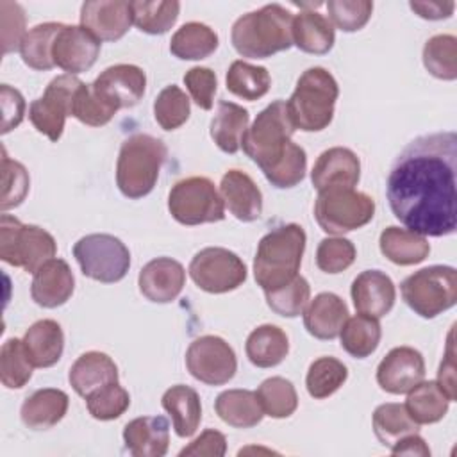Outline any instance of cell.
<instances>
[{
	"label": "cell",
	"instance_id": "obj_1",
	"mask_svg": "<svg viewBox=\"0 0 457 457\" xmlns=\"http://www.w3.org/2000/svg\"><path fill=\"white\" fill-rule=\"evenodd\" d=\"M457 134L414 137L391 164L386 196L395 218L421 236H450L457 227Z\"/></svg>",
	"mask_w": 457,
	"mask_h": 457
},
{
	"label": "cell",
	"instance_id": "obj_2",
	"mask_svg": "<svg viewBox=\"0 0 457 457\" xmlns=\"http://www.w3.org/2000/svg\"><path fill=\"white\" fill-rule=\"evenodd\" d=\"M293 16L280 4H268L239 16L230 30L234 50L241 57L266 59L289 50Z\"/></svg>",
	"mask_w": 457,
	"mask_h": 457
},
{
	"label": "cell",
	"instance_id": "obj_3",
	"mask_svg": "<svg viewBox=\"0 0 457 457\" xmlns=\"http://www.w3.org/2000/svg\"><path fill=\"white\" fill-rule=\"evenodd\" d=\"M307 236L298 223H286L261 237L253 257V277L266 291L289 284L300 270Z\"/></svg>",
	"mask_w": 457,
	"mask_h": 457
},
{
	"label": "cell",
	"instance_id": "obj_4",
	"mask_svg": "<svg viewBox=\"0 0 457 457\" xmlns=\"http://www.w3.org/2000/svg\"><path fill=\"white\" fill-rule=\"evenodd\" d=\"M339 86L334 75L321 68H307L296 80V87L286 109L295 129L303 132H320L327 129L334 118Z\"/></svg>",
	"mask_w": 457,
	"mask_h": 457
},
{
	"label": "cell",
	"instance_id": "obj_5",
	"mask_svg": "<svg viewBox=\"0 0 457 457\" xmlns=\"http://www.w3.org/2000/svg\"><path fill=\"white\" fill-rule=\"evenodd\" d=\"M168 157L166 145L150 134H132L120 148L116 161V186L123 196L137 200L146 196Z\"/></svg>",
	"mask_w": 457,
	"mask_h": 457
},
{
	"label": "cell",
	"instance_id": "obj_6",
	"mask_svg": "<svg viewBox=\"0 0 457 457\" xmlns=\"http://www.w3.org/2000/svg\"><path fill=\"white\" fill-rule=\"evenodd\" d=\"M295 130L286 102L275 100L266 105L257 114L252 127L246 129L241 141L243 152L266 173L284 157Z\"/></svg>",
	"mask_w": 457,
	"mask_h": 457
},
{
	"label": "cell",
	"instance_id": "obj_7",
	"mask_svg": "<svg viewBox=\"0 0 457 457\" xmlns=\"http://www.w3.org/2000/svg\"><path fill=\"white\" fill-rule=\"evenodd\" d=\"M400 291L411 311L432 320L457 303V271L443 264L421 268L400 284Z\"/></svg>",
	"mask_w": 457,
	"mask_h": 457
},
{
	"label": "cell",
	"instance_id": "obj_8",
	"mask_svg": "<svg viewBox=\"0 0 457 457\" xmlns=\"http://www.w3.org/2000/svg\"><path fill=\"white\" fill-rule=\"evenodd\" d=\"M55 253L57 243L48 230L37 225H23L11 214L0 216V259L4 262L36 273Z\"/></svg>",
	"mask_w": 457,
	"mask_h": 457
},
{
	"label": "cell",
	"instance_id": "obj_9",
	"mask_svg": "<svg viewBox=\"0 0 457 457\" xmlns=\"http://www.w3.org/2000/svg\"><path fill=\"white\" fill-rule=\"evenodd\" d=\"M375 216V200L353 187H330L318 191L314 218L323 232L343 236L368 225Z\"/></svg>",
	"mask_w": 457,
	"mask_h": 457
},
{
	"label": "cell",
	"instance_id": "obj_10",
	"mask_svg": "<svg viewBox=\"0 0 457 457\" xmlns=\"http://www.w3.org/2000/svg\"><path fill=\"white\" fill-rule=\"evenodd\" d=\"M168 211L180 225L214 223L225 218V204L214 182L207 177L179 180L168 195Z\"/></svg>",
	"mask_w": 457,
	"mask_h": 457
},
{
	"label": "cell",
	"instance_id": "obj_11",
	"mask_svg": "<svg viewBox=\"0 0 457 457\" xmlns=\"http://www.w3.org/2000/svg\"><path fill=\"white\" fill-rule=\"evenodd\" d=\"M73 257L82 273L102 284L120 282L130 268V252L112 234H87L73 245Z\"/></svg>",
	"mask_w": 457,
	"mask_h": 457
},
{
	"label": "cell",
	"instance_id": "obj_12",
	"mask_svg": "<svg viewBox=\"0 0 457 457\" xmlns=\"http://www.w3.org/2000/svg\"><path fill=\"white\" fill-rule=\"evenodd\" d=\"M187 271L198 289L212 295L237 289L248 273L243 259L223 246H207L196 252Z\"/></svg>",
	"mask_w": 457,
	"mask_h": 457
},
{
	"label": "cell",
	"instance_id": "obj_13",
	"mask_svg": "<svg viewBox=\"0 0 457 457\" xmlns=\"http://www.w3.org/2000/svg\"><path fill=\"white\" fill-rule=\"evenodd\" d=\"M186 368L207 386H223L234 378L237 359L234 348L220 336H200L186 350Z\"/></svg>",
	"mask_w": 457,
	"mask_h": 457
},
{
	"label": "cell",
	"instance_id": "obj_14",
	"mask_svg": "<svg viewBox=\"0 0 457 457\" xmlns=\"http://www.w3.org/2000/svg\"><path fill=\"white\" fill-rule=\"evenodd\" d=\"M80 82L75 75H59L48 82L45 93L29 107V120L34 129L54 143L61 139L64 121L71 116V100Z\"/></svg>",
	"mask_w": 457,
	"mask_h": 457
},
{
	"label": "cell",
	"instance_id": "obj_15",
	"mask_svg": "<svg viewBox=\"0 0 457 457\" xmlns=\"http://www.w3.org/2000/svg\"><path fill=\"white\" fill-rule=\"evenodd\" d=\"M91 86L107 105L118 111L139 104L146 89V75L136 64H114L105 68Z\"/></svg>",
	"mask_w": 457,
	"mask_h": 457
},
{
	"label": "cell",
	"instance_id": "obj_16",
	"mask_svg": "<svg viewBox=\"0 0 457 457\" xmlns=\"http://www.w3.org/2000/svg\"><path fill=\"white\" fill-rule=\"evenodd\" d=\"M100 41L80 25H62L54 46V64L64 70L68 75L87 71L98 59Z\"/></svg>",
	"mask_w": 457,
	"mask_h": 457
},
{
	"label": "cell",
	"instance_id": "obj_17",
	"mask_svg": "<svg viewBox=\"0 0 457 457\" xmlns=\"http://www.w3.org/2000/svg\"><path fill=\"white\" fill-rule=\"evenodd\" d=\"M425 378V359L412 346H396L377 366L378 386L391 395L409 393Z\"/></svg>",
	"mask_w": 457,
	"mask_h": 457
},
{
	"label": "cell",
	"instance_id": "obj_18",
	"mask_svg": "<svg viewBox=\"0 0 457 457\" xmlns=\"http://www.w3.org/2000/svg\"><path fill=\"white\" fill-rule=\"evenodd\" d=\"M132 25L130 2L89 0L80 7V27L89 30L100 43L121 39Z\"/></svg>",
	"mask_w": 457,
	"mask_h": 457
},
{
	"label": "cell",
	"instance_id": "obj_19",
	"mask_svg": "<svg viewBox=\"0 0 457 457\" xmlns=\"http://www.w3.org/2000/svg\"><path fill=\"white\" fill-rule=\"evenodd\" d=\"M184 284L186 270L171 257H155L148 261L137 277L141 295L154 303H170L177 300Z\"/></svg>",
	"mask_w": 457,
	"mask_h": 457
},
{
	"label": "cell",
	"instance_id": "obj_20",
	"mask_svg": "<svg viewBox=\"0 0 457 457\" xmlns=\"http://www.w3.org/2000/svg\"><path fill=\"white\" fill-rule=\"evenodd\" d=\"M350 295L359 314L377 320L389 314L396 300V289L391 277L380 270L361 271L352 282Z\"/></svg>",
	"mask_w": 457,
	"mask_h": 457
},
{
	"label": "cell",
	"instance_id": "obj_21",
	"mask_svg": "<svg viewBox=\"0 0 457 457\" xmlns=\"http://www.w3.org/2000/svg\"><path fill=\"white\" fill-rule=\"evenodd\" d=\"M361 179V161L357 154L345 146H332L316 159L311 182L318 191L330 187H353Z\"/></svg>",
	"mask_w": 457,
	"mask_h": 457
},
{
	"label": "cell",
	"instance_id": "obj_22",
	"mask_svg": "<svg viewBox=\"0 0 457 457\" xmlns=\"http://www.w3.org/2000/svg\"><path fill=\"white\" fill-rule=\"evenodd\" d=\"M75 289V277L70 264L64 259L54 257L36 270L30 296L45 309H55L64 305Z\"/></svg>",
	"mask_w": 457,
	"mask_h": 457
},
{
	"label": "cell",
	"instance_id": "obj_23",
	"mask_svg": "<svg viewBox=\"0 0 457 457\" xmlns=\"http://www.w3.org/2000/svg\"><path fill=\"white\" fill-rule=\"evenodd\" d=\"M220 195L230 214L250 223L262 214V193L253 179L241 170H228L220 182Z\"/></svg>",
	"mask_w": 457,
	"mask_h": 457
},
{
	"label": "cell",
	"instance_id": "obj_24",
	"mask_svg": "<svg viewBox=\"0 0 457 457\" xmlns=\"http://www.w3.org/2000/svg\"><path fill=\"white\" fill-rule=\"evenodd\" d=\"M123 443L134 457H162L170 446V423L164 416H141L123 428Z\"/></svg>",
	"mask_w": 457,
	"mask_h": 457
},
{
	"label": "cell",
	"instance_id": "obj_25",
	"mask_svg": "<svg viewBox=\"0 0 457 457\" xmlns=\"http://www.w3.org/2000/svg\"><path fill=\"white\" fill-rule=\"evenodd\" d=\"M346 320L348 305L336 293H320L303 309V327L316 339H336Z\"/></svg>",
	"mask_w": 457,
	"mask_h": 457
},
{
	"label": "cell",
	"instance_id": "obj_26",
	"mask_svg": "<svg viewBox=\"0 0 457 457\" xmlns=\"http://www.w3.org/2000/svg\"><path fill=\"white\" fill-rule=\"evenodd\" d=\"M68 380L73 391L87 398L96 389L118 382V366L104 352H86L71 364L68 371Z\"/></svg>",
	"mask_w": 457,
	"mask_h": 457
},
{
	"label": "cell",
	"instance_id": "obj_27",
	"mask_svg": "<svg viewBox=\"0 0 457 457\" xmlns=\"http://www.w3.org/2000/svg\"><path fill=\"white\" fill-rule=\"evenodd\" d=\"M68 405L70 398L62 389L43 387L23 400L20 416L27 428L48 430L64 418Z\"/></svg>",
	"mask_w": 457,
	"mask_h": 457
},
{
	"label": "cell",
	"instance_id": "obj_28",
	"mask_svg": "<svg viewBox=\"0 0 457 457\" xmlns=\"http://www.w3.org/2000/svg\"><path fill=\"white\" fill-rule=\"evenodd\" d=\"M23 346L34 368H50L62 355L64 332L55 320H39L27 328Z\"/></svg>",
	"mask_w": 457,
	"mask_h": 457
},
{
	"label": "cell",
	"instance_id": "obj_29",
	"mask_svg": "<svg viewBox=\"0 0 457 457\" xmlns=\"http://www.w3.org/2000/svg\"><path fill=\"white\" fill-rule=\"evenodd\" d=\"M291 36L293 45H296L302 52L314 55L330 52L336 41L334 25L318 11H300L296 16H293Z\"/></svg>",
	"mask_w": 457,
	"mask_h": 457
},
{
	"label": "cell",
	"instance_id": "obj_30",
	"mask_svg": "<svg viewBox=\"0 0 457 457\" xmlns=\"http://www.w3.org/2000/svg\"><path fill=\"white\" fill-rule=\"evenodd\" d=\"M162 409L170 414L175 434L179 437H191L202 421V403L198 393L186 386L177 384L164 391Z\"/></svg>",
	"mask_w": 457,
	"mask_h": 457
},
{
	"label": "cell",
	"instance_id": "obj_31",
	"mask_svg": "<svg viewBox=\"0 0 457 457\" xmlns=\"http://www.w3.org/2000/svg\"><path fill=\"white\" fill-rule=\"evenodd\" d=\"M378 246L382 255L398 266L420 264L430 253V245L425 236L395 225L382 230Z\"/></svg>",
	"mask_w": 457,
	"mask_h": 457
},
{
	"label": "cell",
	"instance_id": "obj_32",
	"mask_svg": "<svg viewBox=\"0 0 457 457\" xmlns=\"http://www.w3.org/2000/svg\"><path fill=\"white\" fill-rule=\"evenodd\" d=\"M245 352L253 366L273 368L287 357L289 339L280 327L264 323L248 334Z\"/></svg>",
	"mask_w": 457,
	"mask_h": 457
},
{
	"label": "cell",
	"instance_id": "obj_33",
	"mask_svg": "<svg viewBox=\"0 0 457 457\" xmlns=\"http://www.w3.org/2000/svg\"><path fill=\"white\" fill-rule=\"evenodd\" d=\"M214 411L220 420L234 428H252L264 418L255 391L227 389L216 396Z\"/></svg>",
	"mask_w": 457,
	"mask_h": 457
},
{
	"label": "cell",
	"instance_id": "obj_34",
	"mask_svg": "<svg viewBox=\"0 0 457 457\" xmlns=\"http://www.w3.org/2000/svg\"><path fill=\"white\" fill-rule=\"evenodd\" d=\"M248 120L250 114L245 107L221 100L211 121V137L216 146L225 154H236L241 148L243 136L248 129Z\"/></svg>",
	"mask_w": 457,
	"mask_h": 457
},
{
	"label": "cell",
	"instance_id": "obj_35",
	"mask_svg": "<svg viewBox=\"0 0 457 457\" xmlns=\"http://www.w3.org/2000/svg\"><path fill=\"white\" fill-rule=\"evenodd\" d=\"M218 34L205 23L187 21L171 36L170 52L182 61H200L214 54Z\"/></svg>",
	"mask_w": 457,
	"mask_h": 457
},
{
	"label": "cell",
	"instance_id": "obj_36",
	"mask_svg": "<svg viewBox=\"0 0 457 457\" xmlns=\"http://www.w3.org/2000/svg\"><path fill=\"white\" fill-rule=\"evenodd\" d=\"M448 405L450 398L437 386L436 380H421L407 393L405 400V409L418 425H430L441 421L448 412Z\"/></svg>",
	"mask_w": 457,
	"mask_h": 457
},
{
	"label": "cell",
	"instance_id": "obj_37",
	"mask_svg": "<svg viewBox=\"0 0 457 457\" xmlns=\"http://www.w3.org/2000/svg\"><path fill=\"white\" fill-rule=\"evenodd\" d=\"M380 337L382 328L378 320L366 314H355L348 318L339 332L341 348L355 359L370 357L377 350Z\"/></svg>",
	"mask_w": 457,
	"mask_h": 457
},
{
	"label": "cell",
	"instance_id": "obj_38",
	"mask_svg": "<svg viewBox=\"0 0 457 457\" xmlns=\"http://www.w3.org/2000/svg\"><path fill=\"white\" fill-rule=\"evenodd\" d=\"M64 23H57V21H46V23H39L36 27H32L21 45H20V54H21V61L32 68V70H39V71H46L52 70L54 59H52V46L54 41L59 34V30L62 29Z\"/></svg>",
	"mask_w": 457,
	"mask_h": 457
},
{
	"label": "cell",
	"instance_id": "obj_39",
	"mask_svg": "<svg viewBox=\"0 0 457 457\" xmlns=\"http://www.w3.org/2000/svg\"><path fill=\"white\" fill-rule=\"evenodd\" d=\"M373 432L380 445L391 448L402 437L416 434L420 425L409 416L402 403H382L373 411Z\"/></svg>",
	"mask_w": 457,
	"mask_h": 457
},
{
	"label": "cell",
	"instance_id": "obj_40",
	"mask_svg": "<svg viewBox=\"0 0 457 457\" xmlns=\"http://www.w3.org/2000/svg\"><path fill=\"white\" fill-rule=\"evenodd\" d=\"M225 82L232 95L253 102L270 91L271 77L264 66H255L246 61H234L227 70Z\"/></svg>",
	"mask_w": 457,
	"mask_h": 457
},
{
	"label": "cell",
	"instance_id": "obj_41",
	"mask_svg": "<svg viewBox=\"0 0 457 457\" xmlns=\"http://www.w3.org/2000/svg\"><path fill=\"white\" fill-rule=\"evenodd\" d=\"M132 9V23L145 34L157 36L166 34L177 21L180 12V4L171 0H136L130 2Z\"/></svg>",
	"mask_w": 457,
	"mask_h": 457
},
{
	"label": "cell",
	"instance_id": "obj_42",
	"mask_svg": "<svg viewBox=\"0 0 457 457\" xmlns=\"http://www.w3.org/2000/svg\"><path fill=\"white\" fill-rule=\"evenodd\" d=\"M261 409L266 416L282 420L289 418L298 407V395L291 380L284 377H270L255 391Z\"/></svg>",
	"mask_w": 457,
	"mask_h": 457
},
{
	"label": "cell",
	"instance_id": "obj_43",
	"mask_svg": "<svg viewBox=\"0 0 457 457\" xmlns=\"http://www.w3.org/2000/svg\"><path fill=\"white\" fill-rule=\"evenodd\" d=\"M423 66L439 80L457 79V39L452 34H437L423 46Z\"/></svg>",
	"mask_w": 457,
	"mask_h": 457
},
{
	"label": "cell",
	"instance_id": "obj_44",
	"mask_svg": "<svg viewBox=\"0 0 457 457\" xmlns=\"http://www.w3.org/2000/svg\"><path fill=\"white\" fill-rule=\"evenodd\" d=\"M348 378V368L336 357H320L311 362L305 377L307 393L316 398L323 400L334 395Z\"/></svg>",
	"mask_w": 457,
	"mask_h": 457
},
{
	"label": "cell",
	"instance_id": "obj_45",
	"mask_svg": "<svg viewBox=\"0 0 457 457\" xmlns=\"http://www.w3.org/2000/svg\"><path fill=\"white\" fill-rule=\"evenodd\" d=\"M32 362L25 352L23 339L11 337L0 350V378L7 389H21L32 377Z\"/></svg>",
	"mask_w": 457,
	"mask_h": 457
},
{
	"label": "cell",
	"instance_id": "obj_46",
	"mask_svg": "<svg viewBox=\"0 0 457 457\" xmlns=\"http://www.w3.org/2000/svg\"><path fill=\"white\" fill-rule=\"evenodd\" d=\"M191 114L187 95L175 84L159 91L154 100V118L162 130H175L182 127Z\"/></svg>",
	"mask_w": 457,
	"mask_h": 457
},
{
	"label": "cell",
	"instance_id": "obj_47",
	"mask_svg": "<svg viewBox=\"0 0 457 457\" xmlns=\"http://www.w3.org/2000/svg\"><path fill=\"white\" fill-rule=\"evenodd\" d=\"M264 296L268 307L275 314L284 318H296L303 312L305 305L309 303L311 286L302 275H296L289 284L273 291H266Z\"/></svg>",
	"mask_w": 457,
	"mask_h": 457
},
{
	"label": "cell",
	"instance_id": "obj_48",
	"mask_svg": "<svg viewBox=\"0 0 457 457\" xmlns=\"http://www.w3.org/2000/svg\"><path fill=\"white\" fill-rule=\"evenodd\" d=\"M116 109L107 105L93 89L91 84L80 82L71 100V116L89 127H102L112 120Z\"/></svg>",
	"mask_w": 457,
	"mask_h": 457
},
{
	"label": "cell",
	"instance_id": "obj_49",
	"mask_svg": "<svg viewBox=\"0 0 457 457\" xmlns=\"http://www.w3.org/2000/svg\"><path fill=\"white\" fill-rule=\"evenodd\" d=\"M307 171V154L305 150L296 145L289 143L284 157L264 173L268 182L277 189H289L298 186Z\"/></svg>",
	"mask_w": 457,
	"mask_h": 457
},
{
	"label": "cell",
	"instance_id": "obj_50",
	"mask_svg": "<svg viewBox=\"0 0 457 457\" xmlns=\"http://www.w3.org/2000/svg\"><path fill=\"white\" fill-rule=\"evenodd\" d=\"M130 405V395L118 382L104 386L86 398V407L95 420L111 421L120 418Z\"/></svg>",
	"mask_w": 457,
	"mask_h": 457
},
{
	"label": "cell",
	"instance_id": "obj_51",
	"mask_svg": "<svg viewBox=\"0 0 457 457\" xmlns=\"http://www.w3.org/2000/svg\"><path fill=\"white\" fill-rule=\"evenodd\" d=\"M357 257L353 243L346 237H325L316 248V266L330 275L348 270Z\"/></svg>",
	"mask_w": 457,
	"mask_h": 457
},
{
	"label": "cell",
	"instance_id": "obj_52",
	"mask_svg": "<svg viewBox=\"0 0 457 457\" xmlns=\"http://www.w3.org/2000/svg\"><path fill=\"white\" fill-rule=\"evenodd\" d=\"M328 20L343 32L361 30L371 18L373 2L370 0H330L327 2Z\"/></svg>",
	"mask_w": 457,
	"mask_h": 457
},
{
	"label": "cell",
	"instance_id": "obj_53",
	"mask_svg": "<svg viewBox=\"0 0 457 457\" xmlns=\"http://www.w3.org/2000/svg\"><path fill=\"white\" fill-rule=\"evenodd\" d=\"M2 180H4V191H2V202L0 207L5 212L7 209L18 207L27 193H29V186H30V179L29 173L25 170V166L14 159H11L5 154V148L2 150Z\"/></svg>",
	"mask_w": 457,
	"mask_h": 457
},
{
	"label": "cell",
	"instance_id": "obj_54",
	"mask_svg": "<svg viewBox=\"0 0 457 457\" xmlns=\"http://www.w3.org/2000/svg\"><path fill=\"white\" fill-rule=\"evenodd\" d=\"M184 84H186L193 102L200 109H204V111L212 109L214 95L218 89V80H216V73L211 68H207V66L189 68L184 75Z\"/></svg>",
	"mask_w": 457,
	"mask_h": 457
},
{
	"label": "cell",
	"instance_id": "obj_55",
	"mask_svg": "<svg viewBox=\"0 0 457 457\" xmlns=\"http://www.w3.org/2000/svg\"><path fill=\"white\" fill-rule=\"evenodd\" d=\"M2 11V46L4 55L9 52L20 50V45L25 37V12L23 7L16 2H0Z\"/></svg>",
	"mask_w": 457,
	"mask_h": 457
},
{
	"label": "cell",
	"instance_id": "obj_56",
	"mask_svg": "<svg viewBox=\"0 0 457 457\" xmlns=\"http://www.w3.org/2000/svg\"><path fill=\"white\" fill-rule=\"evenodd\" d=\"M227 452V439L221 432L214 428L204 430L196 439H193L186 448L180 450V457H223Z\"/></svg>",
	"mask_w": 457,
	"mask_h": 457
},
{
	"label": "cell",
	"instance_id": "obj_57",
	"mask_svg": "<svg viewBox=\"0 0 457 457\" xmlns=\"http://www.w3.org/2000/svg\"><path fill=\"white\" fill-rule=\"evenodd\" d=\"M0 104H2V134L16 129L25 114V100L21 93L9 84H2L0 87Z\"/></svg>",
	"mask_w": 457,
	"mask_h": 457
},
{
	"label": "cell",
	"instance_id": "obj_58",
	"mask_svg": "<svg viewBox=\"0 0 457 457\" xmlns=\"http://www.w3.org/2000/svg\"><path fill=\"white\" fill-rule=\"evenodd\" d=\"M437 386L446 393V396L450 398V402L455 400L457 396V386H455V357H453V345H452V332L448 337V345H446V353L445 359L439 366L437 371Z\"/></svg>",
	"mask_w": 457,
	"mask_h": 457
},
{
	"label": "cell",
	"instance_id": "obj_59",
	"mask_svg": "<svg viewBox=\"0 0 457 457\" xmlns=\"http://www.w3.org/2000/svg\"><path fill=\"white\" fill-rule=\"evenodd\" d=\"M409 7L423 20H446L453 14L455 2L452 0H430V2H409Z\"/></svg>",
	"mask_w": 457,
	"mask_h": 457
},
{
	"label": "cell",
	"instance_id": "obj_60",
	"mask_svg": "<svg viewBox=\"0 0 457 457\" xmlns=\"http://www.w3.org/2000/svg\"><path fill=\"white\" fill-rule=\"evenodd\" d=\"M391 452L393 455H420V457L430 455V448L427 446L425 439L418 436V432L402 437L398 443L391 446Z\"/></svg>",
	"mask_w": 457,
	"mask_h": 457
}]
</instances>
